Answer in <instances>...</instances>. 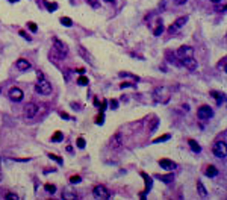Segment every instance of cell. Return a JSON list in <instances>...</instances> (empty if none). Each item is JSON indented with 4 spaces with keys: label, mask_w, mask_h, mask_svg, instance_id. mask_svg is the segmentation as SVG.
I'll list each match as a JSON object with an SVG mask.
<instances>
[{
    "label": "cell",
    "mask_w": 227,
    "mask_h": 200,
    "mask_svg": "<svg viewBox=\"0 0 227 200\" xmlns=\"http://www.w3.org/2000/svg\"><path fill=\"white\" fill-rule=\"evenodd\" d=\"M92 196H94L96 199H101V200H106L111 197L109 191L106 190V187H103V185H96L94 190H92Z\"/></svg>",
    "instance_id": "1"
},
{
    "label": "cell",
    "mask_w": 227,
    "mask_h": 200,
    "mask_svg": "<svg viewBox=\"0 0 227 200\" xmlns=\"http://www.w3.org/2000/svg\"><path fill=\"white\" fill-rule=\"evenodd\" d=\"M212 152H214V155H215L217 158L224 159V158H226V142H224V141H217V142L214 144V147H212Z\"/></svg>",
    "instance_id": "2"
},
{
    "label": "cell",
    "mask_w": 227,
    "mask_h": 200,
    "mask_svg": "<svg viewBox=\"0 0 227 200\" xmlns=\"http://www.w3.org/2000/svg\"><path fill=\"white\" fill-rule=\"evenodd\" d=\"M197 115H198V118L200 120H203V121H206L209 120V118H212L214 117V111H212V108L210 106H200L197 111Z\"/></svg>",
    "instance_id": "3"
},
{
    "label": "cell",
    "mask_w": 227,
    "mask_h": 200,
    "mask_svg": "<svg viewBox=\"0 0 227 200\" xmlns=\"http://www.w3.org/2000/svg\"><path fill=\"white\" fill-rule=\"evenodd\" d=\"M35 90H37V92H40V94H42V96H49L50 92H52V85H50L47 80L41 79L40 82L37 83Z\"/></svg>",
    "instance_id": "4"
},
{
    "label": "cell",
    "mask_w": 227,
    "mask_h": 200,
    "mask_svg": "<svg viewBox=\"0 0 227 200\" xmlns=\"http://www.w3.org/2000/svg\"><path fill=\"white\" fill-rule=\"evenodd\" d=\"M109 146H111V149L114 150H118L123 146V135H121V132H117V133L112 135V138L109 141Z\"/></svg>",
    "instance_id": "5"
},
{
    "label": "cell",
    "mask_w": 227,
    "mask_h": 200,
    "mask_svg": "<svg viewBox=\"0 0 227 200\" xmlns=\"http://www.w3.org/2000/svg\"><path fill=\"white\" fill-rule=\"evenodd\" d=\"M180 64L185 65L189 71L197 70V59H194V56H188V58H180Z\"/></svg>",
    "instance_id": "6"
},
{
    "label": "cell",
    "mask_w": 227,
    "mask_h": 200,
    "mask_svg": "<svg viewBox=\"0 0 227 200\" xmlns=\"http://www.w3.org/2000/svg\"><path fill=\"white\" fill-rule=\"evenodd\" d=\"M23 91L18 88V87H12L9 90V99L14 100V102H21L23 100Z\"/></svg>",
    "instance_id": "7"
},
{
    "label": "cell",
    "mask_w": 227,
    "mask_h": 200,
    "mask_svg": "<svg viewBox=\"0 0 227 200\" xmlns=\"http://www.w3.org/2000/svg\"><path fill=\"white\" fill-rule=\"evenodd\" d=\"M37 112H38V106L35 105V103H27L26 106H24V115L27 117V118H32V117H35L37 115Z\"/></svg>",
    "instance_id": "8"
},
{
    "label": "cell",
    "mask_w": 227,
    "mask_h": 200,
    "mask_svg": "<svg viewBox=\"0 0 227 200\" xmlns=\"http://www.w3.org/2000/svg\"><path fill=\"white\" fill-rule=\"evenodd\" d=\"M77 52H79V55L85 61H86V62H89L91 65H94V58H92V55H91V53H89V52L85 49L83 46H77Z\"/></svg>",
    "instance_id": "9"
},
{
    "label": "cell",
    "mask_w": 227,
    "mask_h": 200,
    "mask_svg": "<svg viewBox=\"0 0 227 200\" xmlns=\"http://www.w3.org/2000/svg\"><path fill=\"white\" fill-rule=\"evenodd\" d=\"M177 55L179 58H188V56H194V49L189 47V46H182L180 49L177 50Z\"/></svg>",
    "instance_id": "10"
},
{
    "label": "cell",
    "mask_w": 227,
    "mask_h": 200,
    "mask_svg": "<svg viewBox=\"0 0 227 200\" xmlns=\"http://www.w3.org/2000/svg\"><path fill=\"white\" fill-rule=\"evenodd\" d=\"M55 50L59 53V56H65L68 53V47L59 40H55Z\"/></svg>",
    "instance_id": "11"
},
{
    "label": "cell",
    "mask_w": 227,
    "mask_h": 200,
    "mask_svg": "<svg viewBox=\"0 0 227 200\" xmlns=\"http://www.w3.org/2000/svg\"><path fill=\"white\" fill-rule=\"evenodd\" d=\"M159 165L164 168V170L167 171H171L176 168V162H173L171 159H167V158H164V159H159Z\"/></svg>",
    "instance_id": "12"
},
{
    "label": "cell",
    "mask_w": 227,
    "mask_h": 200,
    "mask_svg": "<svg viewBox=\"0 0 227 200\" xmlns=\"http://www.w3.org/2000/svg\"><path fill=\"white\" fill-rule=\"evenodd\" d=\"M165 92H167V90H165V88H156V90H155V100H156V102H162V103L168 102L170 96H165V97H162Z\"/></svg>",
    "instance_id": "13"
},
{
    "label": "cell",
    "mask_w": 227,
    "mask_h": 200,
    "mask_svg": "<svg viewBox=\"0 0 227 200\" xmlns=\"http://www.w3.org/2000/svg\"><path fill=\"white\" fill-rule=\"evenodd\" d=\"M186 21H188V17H180V18H177V20L174 21V24H173V26H170V28H168V30L173 33V32H176L179 28L185 26V23H186Z\"/></svg>",
    "instance_id": "14"
},
{
    "label": "cell",
    "mask_w": 227,
    "mask_h": 200,
    "mask_svg": "<svg viewBox=\"0 0 227 200\" xmlns=\"http://www.w3.org/2000/svg\"><path fill=\"white\" fill-rule=\"evenodd\" d=\"M15 65H17V68L20 71H27L30 68V62L27 59H18Z\"/></svg>",
    "instance_id": "15"
},
{
    "label": "cell",
    "mask_w": 227,
    "mask_h": 200,
    "mask_svg": "<svg viewBox=\"0 0 227 200\" xmlns=\"http://www.w3.org/2000/svg\"><path fill=\"white\" fill-rule=\"evenodd\" d=\"M62 199L74 200V199H77V194H76V192H74V191L68 187V188H65V190H64V192H62Z\"/></svg>",
    "instance_id": "16"
},
{
    "label": "cell",
    "mask_w": 227,
    "mask_h": 200,
    "mask_svg": "<svg viewBox=\"0 0 227 200\" xmlns=\"http://www.w3.org/2000/svg\"><path fill=\"white\" fill-rule=\"evenodd\" d=\"M141 176L146 179V191H144V194H141V197L144 199L146 192H148V191H150V188H151V185H153V180H151V178H150L148 174H146V173H141Z\"/></svg>",
    "instance_id": "17"
},
{
    "label": "cell",
    "mask_w": 227,
    "mask_h": 200,
    "mask_svg": "<svg viewBox=\"0 0 227 200\" xmlns=\"http://www.w3.org/2000/svg\"><path fill=\"white\" fill-rule=\"evenodd\" d=\"M197 192L200 194V197H201V199H206V197H207V190L205 188V185H203V182H201V180H197Z\"/></svg>",
    "instance_id": "18"
},
{
    "label": "cell",
    "mask_w": 227,
    "mask_h": 200,
    "mask_svg": "<svg viewBox=\"0 0 227 200\" xmlns=\"http://www.w3.org/2000/svg\"><path fill=\"white\" fill-rule=\"evenodd\" d=\"M205 174H206L207 178H215V176H218V168L214 167V165H209V167H206V170H205Z\"/></svg>",
    "instance_id": "19"
},
{
    "label": "cell",
    "mask_w": 227,
    "mask_h": 200,
    "mask_svg": "<svg viewBox=\"0 0 227 200\" xmlns=\"http://www.w3.org/2000/svg\"><path fill=\"white\" fill-rule=\"evenodd\" d=\"M156 178L158 179H160L164 183H171L173 180H174V176L170 173V174H156Z\"/></svg>",
    "instance_id": "20"
},
{
    "label": "cell",
    "mask_w": 227,
    "mask_h": 200,
    "mask_svg": "<svg viewBox=\"0 0 227 200\" xmlns=\"http://www.w3.org/2000/svg\"><path fill=\"white\" fill-rule=\"evenodd\" d=\"M188 144H189V147H191V150H192L194 153H200V152H201V147L198 146V142L195 140H189Z\"/></svg>",
    "instance_id": "21"
},
{
    "label": "cell",
    "mask_w": 227,
    "mask_h": 200,
    "mask_svg": "<svg viewBox=\"0 0 227 200\" xmlns=\"http://www.w3.org/2000/svg\"><path fill=\"white\" fill-rule=\"evenodd\" d=\"M158 126H159V120L155 117L153 120H151V123H150V128H148V133H151V132H155V130L158 129Z\"/></svg>",
    "instance_id": "22"
},
{
    "label": "cell",
    "mask_w": 227,
    "mask_h": 200,
    "mask_svg": "<svg viewBox=\"0 0 227 200\" xmlns=\"http://www.w3.org/2000/svg\"><path fill=\"white\" fill-rule=\"evenodd\" d=\"M44 5H46V8L50 11V12H55V11L58 9V3H50V2H44Z\"/></svg>",
    "instance_id": "23"
},
{
    "label": "cell",
    "mask_w": 227,
    "mask_h": 200,
    "mask_svg": "<svg viewBox=\"0 0 227 200\" xmlns=\"http://www.w3.org/2000/svg\"><path fill=\"white\" fill-rule=\"evenodd\" d=\"M62 140H64V135H62V132H59V130L55 132V135L52 137V141H53V142H59V141H62Z\"/></svg>",
    "instance_id": "24"
},
{
    "label": "cell",
    "mask_w": 227,
    "mask_h": 200,
    "mask_svg": "<svg viewBox=\"0 0 227 200\" xmlns=\"http://www.w3.org/2000/svg\"><path fill=\"white\" fill-rule=\"evenodd\" d=\"M61 23H62L65 28H71V26H73V20H71L70 17H62V18H61Z\"/></svg>",
    "instance_id": "25"
},
{
    "label": "cell",
    "mask_w": 227,
    "mask_h": 200,
    "mask_svg": "<svg viewBox=\"0 0 227 200\" xmlns=\"http://www.w3.org/2000/svg\"><path fill=\"white\" fill-rule=\"evenodd\" d=\"M170 138H171V135H162V137H159V138H155V140H153V142H155V144H158V142H164V141H167V140H170Z\"/></svg>",
    "instance_id": "26"
},
{
    "label": "cell",
    "mask_w": 227,
    "mask_h": 200,
    "mask_svg": "<svg viewBox=\"0 0 227 200\" xmlns=\"http://www.w3.org/2000/svg\"><path fill=\"white\" fill-rule=\"evenodd\" d=\"M212 94H215L214 97H217V103H218V105H221V103H223V102L226 100V97H224V94H220V92H215V91H214Z\"/></svg>",
    "instance_id": "27"
},
{
    "label": "cell",
    "mask_w": 227,
    "mask_h": 200,
    "mask_svg": "<svg viewBox=\"0 0 227 200\" xmlns=\"http://www.w3.org/2000/svg\"><path fill=\"white\" fill-rule=\"evenodd\" d=\"M77 83H79V85H82V87H85V85H88V83H89V80H88V78H86V76H80L79 79H77Z\"/></svg>",
    "instance_id": "28"
},
{
    "label": "cell",
    "mask_w": 227,
    "mask_h": 200,
    "mask_svg": "<svg viewBox=\"0 0 227 200\" xmlns=\"http://www.w3.org/2000/svg\"><path fill=\"white\" fill-rule=\"evenodd\" d=\"M44 188H46V191H47V192H50V194H53V192L56 191V187H55V185H52V183H46V185H44Z\"/></svg>",
    "instance_id": "29"
},
{
    "label": "cell",
    "mask_w": 227,
    "mask_h": 200,
    "mask_svg": "<svg viewBox=\"0 0 227 200\" xmlns=\"http://www.w3.org/2000/svg\"><path fill=\"white\" fill-rule=\"evenodd\" d=\"M162 32H164V26H162V23H159V24H158V28H156V29L153 30V33H155L156 37H159V35H160Z\"/></svg>",
    "instance_id": "30"
},
{
    "label": "cell",
    "mask_w": 227,
    "mask_h": 200,
    "mask_svg": "<svg viewBox=\"0 0 227 200\" xmlns=\"http://www.w3.org/2000/svg\"><path fill=\"white\" fill-rule=\"evenodd\" d=\"M88 2V5H91L94 9H99L100 8V3H99V0H86Z\"/></svg>",
    "instance_id": "31"
},
{
    "label": "cell",
    "mask_w": 227,
    "mask_h": 200,
    "mask_svg": "<svg viewBox=\"0 0 227 200\" xmlns=\"http://www.w3.org/2000/svg\"><path fill=\"white\" fill-rule=\"evenodd\" d=\"M49 158H50V159H53V161H56L58 164H62V162H64V161H62V158H59L58 155H52V153H50Z\"/></svg>",
    "instance_id": "32"
},
{
    "label": "cell",
    "mask_w": 227,
    "mask_h": 200,
    "mask_svg": "<svg viewBox=\"0 0 227 200\" xmlns=\"http://www.w3.org/2000/svg\"><path fill=\"white\" fill-rule=\"evenodd\" d=\"M109 105H111V108H112V109H118V102H117L115 99L111 100V102H109Z\"/></svg>",
    "instance_id": "33"
},
{
    "label": "cell",
    "mask_w": 227,
    "mask_h": 200,
    "mask_svg": "<svg viewBox=\"0 0 227 200\" xmlns=\"http://www.w3.org/2000/svg\"><path fill=\"white\" fill-rule=\"evenodd\" d=\"M5 199L17 200V199H18V196H17V194H12V192H8V194H5Z\"/></svg>",
    "instance_id": "34"
},
{
    "label": "cell",
    "mask_w": 227,
    "mask_h": 200,
    "mask_svg": "<svg viewBox=\"0 0 227 200\" xmlns=\"http://www.w3.org/2000/svg\"><path fill=\"white\" fill-rule=\"evenodd\" d=\"M218 68H220V70H223V71H226V58H223V61L218 64Z\"/></svg>",
    "instance_id": "35"
},
{
    "label": "cell",
    "mask_w": 227,
    "mask_h": 200,
    "mask_svg": "<svg viewBox=\"0 0 227 200\" xmlns=\"http://www.w3.org/2000/svg\"><path fill=\"white\" fill-rule=\"evenodd\" d=\"M77 147H79V149H83V147H85V140H83L82 137L77 138Z\"/></svg>",
    "instance_id": "36"
},
{
    "label": "cell",
    "mask_w": 227,
    "mask_h": 200,
    "mask_svg": "<svg viewBox=\"0 0 227 200\" xmlns=\"http://www.w3.org/2000/svg\"><path fill=\"white\" fill-rule=\"evenodd\" d=\"M80 176H71V178H70V182H71V183H79L80 182Z\"/></svg>",
    "instance_id": "37"
},
{
    "label": "cell",
    "mask_w": 227,
    "mask_h": 200,
    "mask_svg": "<svg viewBox=\"0 0 227 200\" xmlns=\"http://www.w3.org/2000/svg\"><path fill=\"white\" fill-rule=\"evenodd\" d=\"M27 26H29V29L32 30V32H37V30H38V26H37L35 23H32V21H30V23H27Z\"/></svg>",
    "instance_id": "38"
},
{
    "label": "cell",
    "mask_w": 227,
    "mask_h": 200,
    "mask_svg": "<svg viewBox=\"0 0 227 200\" xmlns=\"http://www.w3.org/2000/svg\"><path fill=\"white\" fill-rule=\"evenodd\" d=\"M103 118H105V115H103V112H100V115L99 117H97V120H96V123H97V124H103Z\"/></svg>",
    "instance_id": "39"
},
{
    "label": "cell",
    "mask_w": 227,
    "mask_h": 200,
    "mask_svg": "<svg viewBox=\"0 0 227 200\" xmlns=\"http://www.w3.org/2000/svg\"><path fill=\"white\" fill-rule=\"evenodd\" d=\"M174 2V5H177V6H182V5H185L188 0H173Z\"/></svg>",
    "instance_id": "40"
},
{
    "label": "cell",
    "mask_w": 227,
    "mask_h": 200,
    "mask_svg": "<svg viewBox=\"0 0 227 200\" xmlns=\"http://www.w3.org/2000/svg\"><path fill=\"white\" fill-rule=\"evenodd\" d=\"M61 117H62V118H67V120H70V115L67 114V112H61Z\"/></svg>",
    "instance_id": "41"
},
{
    "label": "cell",
    "mask_w": 227,
    "mask_h": 200,
    "mask_svg": "<svg viewBox=\"0 0 227 200\" xmlns=\"http://www.w3.org/2000/svg\"><path fill=\"white\" fill-rule=\"evenodd\" d=\"M20 35H21V37H23V38H26V40H27V41L30 40V37H27V35H26V33H24L23 30H20Z\"/></svg>",
    "instance_id": "42"
},
{
    "label": "cell",
    "mask_w": 227,
    "mask_h": 200,
    "mask_svg": "<svg viewBox=\"0 0 227 200\" xmlns=\"http://www.w3.org/2000/svg\"><path fill=\"white\" fill-rule=\"evenodd\" d=\"M37 76H38V79H44V74H42V73H41V71H37Z\"/></svg>",
    "instance_id": "43"
},
{
    "label": "cell",
    "mask_w": 227,
    "mask_h": 200,
    "mask_svg": "<svg viewBox=\"0 0 227 200\" xmlns=\"http://www.w3.org/2000/svg\"><path fill=\"white\" fill-rule=\"evenodd\" d=\"M70 79V70H65V80Z\"/></svg>",
    "instance_id": "44"
},
{
    "label": "cell",
    "mask_w": 227,
    "mask_h": 200,
    "mask_svg": "<svg viewBox=\"0 0 227 200\" xmlns=\"http://www.w3.org/2000/svg\"><path fill=\"white\" fill-rule=\"evenodd\" d=\"M212 3H218V2H221V0H210Z\"/></svg>",
    "instance_id": "45"
},
{
    "label": "cell",
    "mask_w": 227,
    "mask_h": 200,
    "mask_svg": "<svg viewBox=\"0 0 227 200\" xmlns=\"http://www.w3.org/2000/svg\"><path fill=\"white\" fill-rule=\"evenodd\" d=\"M11 3H15V2H18V0H9Z\"/></svg>",
    "instance_id": "46"
},
{
    "label": "cell",
    "mask_w": 227,
    "mask_h": 200,
    "mask_svg": "<svg viewBox=\"0 0 227 200\" xmlns=\"http://www.w3.org/2000/svg\"><path fill=\"white\" fill-rule=\"evenodd\" d=\"M106 2H114V0H106Z\"/></svg>",
    "instance_id": "47"
},
{
    "label": "cell",
    "mask_w": 227,
    "mask_h": 200,
    "mask_svg": "<svg viewBox=\"0 0 227 200\" xmlns=\"http://www.w3.org/2000/svg\"><path fill=\"white\" fill-rule=\"evenodd\" d=\"M0 164H2V158H0Z\"/></svg>",
    "instance_id": "48"
}]
</instances>
